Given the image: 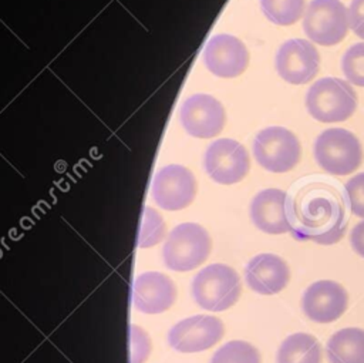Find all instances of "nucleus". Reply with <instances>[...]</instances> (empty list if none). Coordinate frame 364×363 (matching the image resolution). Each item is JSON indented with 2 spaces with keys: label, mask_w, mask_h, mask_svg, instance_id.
Returning a JSON list of instances; mask_svg holds the SVG:
<instances>
[{
  "label": "nucleus",
  "mask_w": 364,
  "mask_h": 363,
  "mask_svg": "<svg viewBox=\"0 0 364 363\" xmlns=\"http://www.w3.org/2000/svg\"><path fill=\"white\" fill-rule=\"evenodd\" d=\"M286 194V215L294 239L333 245L344 236L347 198L337 182L321 175H306L293 182Z\"/></svg>",
  "instance_id": "f257e3e1"
},
{
  "label": "nucleus",
  "mask_w": 364,
  "mask_h": 363,
  "mask_svg": "<svg viewBox=\"0 0 364 363\" xmlns=\"http://www.w3.org/2000/svg\"><path fill=\"white\" fill-rule=\"evenodd\" d=\"M306 107L309 114L320 122H341L354 114L357 94L348 81L324 77L309 88Z\"/></svg>",
  "instance_id": "f03ea898"
},
{
  "label": "nucleus",
  "mask_w": 364,
  "mask_h": 363,
  "mask_svg": "<svg viewBox=\"0 0 364 363\" xmlns=\"http://www.w3.org/2000/svg\"><path fill=\"white\" fill-rule=\"evenodd\" d=\"M212 241L208 231L195 222L175 226L165 239L162 259L168 269L188 272L202 265L209 256Z\"/></svg>",
  "instance_id": "7ed1b4c3"
},
{
  "label": "nucleus",
  "mask_w": 364,
  "mask_h": 363,
  "mask_svg": "<svg viewBox=\"0 0 364 363\" xmlns=\"http://www.w3.org/2000/svg\"><path fill=\"white\" fill-rule=\"evenodd\" d=\"M237 272L225 263H212L200 269L191 283L195 302L206 310L222 312L233 306L240 296Z\"/></svg>",
  "instance_id": "20e7f679"
},
{
  "label": "nucleus",
  "mask_w": 364,
  "mask_h": 363,
  "mask_svg": "<svg viewBox=\"0 0 364 363\" xmlns=\"http://www.w3.org/2000/svg\"><path fill=\"white\" fill-rule=\"evenodd\" d=\"M314 159L330 175H350L363 162L360 140L348 130H324L314 141Z\"/></svg>",
  "instance_id": "39448f33"
},
{
  "label": "nucleus",
  "mask_w": 364,
  "mask_h": 363,
  "mask_svg": "<svg viewBox=\"0 0 364 363\" xmlns=\"http://www.w3.org/2000/svg\"><path fill=\"white\" fill-rule=\"evenodd\" d=\"M253 155L264 169L282 174L293 169L299 164L301 147L290 130L284 127H267L256 134Z\"/></svg>",
  "instance_id": "423d86ee"
},
{
  "label": "nucleus",
  "mask_w": 364,
  "mask_h": 363,
  "mask_svg": "<svg viewBox=\"0 0 364 363\" xmlns=\"http://www.w3.org/2000/svg\"><path fill=\"white\" fill-rule=\"evenodd\" d=\"M350 28L348 10L340 0H311L303 16L306 36L320 46L341 43Z\"/></svg>",
  "instance_id": "0eeeda50"
},
{
  "label": "nucleus",
  "mask_w": 364,
  "mask_h": 363,
  "mask_svg": "<svg viewBox=\"0 0 364 363\" xmlns=\"http://www.w3.org/2000/svg\"><path fill=\"white\" fill-rule=\"evenodd\" d=\"M203 165L208 175L215 182L232 185L247 175L250 158L240 142L229 138H220L208 147Z\"/></svg>",
  "instance_id": "6e6552de"
},
{
  "label": "nucleus",
  "mask_w": 364,
  "mask_h": 363,
  "mask_svg": "<svg viewBox=\"0 0 364 363\" xmlns=\"http://www.w3.org/2000/svg\"><path fill=\"white\" fill-rule=\"evenodd\" d=\"M151 195L162 209H183L195 199L196 179L186 167L178 164L162 167L152 179Z\"/></svg>",
  "instance_id": "1a4fd4ad"
},
{
  "label": "nucleus",
  "mask_w": 364,
  "mask_h": 363,
  "mask_svg": "<svg viewBox=\"0 0 364 363\" xmlns=\"http://www.w3.org/2000/svg\"><path fill=\"white\" fill-rule=\"evenodd\" d=\"M220 319L196 315L179 320L168 332V343L181 353H198L215 346L223 336Z\"/></svg>",
  "instance_id": "9d476101"
},
{
  "label": "nucleus",
  "mask_w": 364,
  "mask_h": 363,
  "mask_svg": "<svg viewBox=\"0 0 364 363\" xmlns=\"http://www.w3.org/2000/svg\"><path fill=\"white\" fill-rule=\"evenodd\" d=\"M320 68V54L311 41L290 38L276 54L277 74L287 83L300 85L311 81Z\"/></svg>",
  "instance_id": "9b49d317"
},
{
  "label": "nucleus",
  "mask_w": 364,
  "mask_h": 363,
  "mask_svg": "<svg viewBox=\"0 0 364 363\" xmlns=\"http://www.w3.org/2000/svg\"><path fill=\"white\" fill-rule=\"evenodd\" d=\"M226 114L219 100L208 94H193L181 107V122L185 131L196 138H213L225 125Z\"/></svg>",
  "instance_id": "f8f14e48"
},
{
  "label": "nucleus",
  "mask_w": 364,
  "mask_h": 363,
  "mask_svg": "<svg viewBox=\"0 0 364 363\" xmlns=\"http://www.w3.org/2000/svg\"><path fill=\"white\" fill-rule=\"evenodd\" d=\"M348 306L347 290L334 280L323 279L311 283L301 296L303 313L313 322L337 320Z\"/></svg>",
  "instance_id": "ddd939ff"
},
{
  "label": "nucleus",
  "mask_w": 364,
  "mask_h": 363,
  "mask_svg": "<svg viewBox=\"0 0 364 363\" xmlns=\"http://www.w3.org/2000/svg\"><path fill=\"white\" fill-rule=\"evenodd\" d=\"M206 68L222 78L240 75L249 64L246 46L232 34H216L208 40L203 50Z\"/></svg>",
  "instance_id": "4468645a"
},
{
  "label": "nucleus",
  "mask_w": 364,
  "mask_h": 363,
  "mask_svg": "<svg viewBox=\"0 0 364 363\" xmlns=\"http://www.w3.org/2000/svg\"><path fill=\"white\" fill-rule=\"evenodd\" d=\"M176 299V286L172 279L161 272H142L134 280V306L148 315L168 310Z\"/></svg>",
  "instance_id": "2eb2a0df"
},
{
  "label": "nucleus",
  "mask_w": 364,
  "mask_h": 363,
  "mask_svg": "<svg viewBox=\"0 0 364 363\" xmlns=\"http://www.w3.org/2000/svg\"><path fill=\"white\" fill-rule=\"evenodd\" d=\"M247 286L260 295L282 292L290 279V269L286 261L274 253H259L245 266Z\"/></svg>",
  "instance_id": "dca6fc26"
},
{
  "label": "nucleus",
  "mask_w": 364,
  "mask_h": 363,
  "mask_svg": "<svg viewBox=\"0 0 364 363\" xmlns=\"http://www.w3.org/2000/svg\"><path fill=\"white\" fill-rule=\"evenodd\" d=\"M286 192L267 188L255 195L250 204V219L255 226L270 235L290 232L286 215Z\"/></svg>",
  "instance_id": "f3484780"
},
{
  "label": "nucleus",
  "mask_w": 364,
  "mask_h": 363,
  "mask_svg": "<svg viewBox=\"0 0 364 363\" xmlns=\"http://www.w3.org/2000/svg\"><path fill=\"white\" fill-rule=\"evenodd\" d=\"M326 354L330 363H364V329L337 330L326 343Z\"/></svg>",
  "instance_id": "a211bd4d"
},
{
  "label": "nucleus",
  "mask_w": 364,
  "mask_h": 363,
  "mask_svg": "<svg viewBox=\"0 0 364 363\" xmlns=\"http://www.w3.org/2000/svg\"><path fill=\"white\" fill-rule=\"evenodd\" d=\"M276 363H321V346L309 333H293L279 346Z\"/></svg>",
  "instance_id": "6ab92c4d"
},
{
  "label": "nucleus",
  "mask_w": 364,
  "mask_h": 363,
  "mask_svg": "<svg viewBox=\"0 0 364 363\" xmlns=\"http://www.w3.org/2000/svg\"><path fill=\"white\" fill-rule=\"evenodd\" d=\"M306 0H260L263 14L277 26H291L304 13Z\"/></svg>",
  "instance_id": "aec40b11"
},
{
  "label": "nucleus",
  "mask_w": 364,
  "mask_h": 363,
  "mask_svg": "<svg viewBox=\"0 0 364 363\" xmlns=\"http://www.w3.org/2000/svg\"><path fill=\"white\" fill-rule=\"evenodd\" d=\"M210 363H262V359L249 342L230 340L213 353Z\"/></svg>",
  "instance_id": "412c9836"
},
{
  "label": "nucleus",
  "mask_w": 364,
  "mask_h": 363,
  "mask_svg": "<svg viewBox=\"0 0 364 363\" xmlns=\"http://www.w3.org/2000/svg\"><path fill=\"white\" fill-rule=\"evenodd\" d=\"M165 222L162 216L151 206H146L142 212L139 235H138V246L149 248L161 242L165 236Z\"/></svg>",
  "instance_id": "4be33fe9"
},
{
  "label": "nucleus",
  "mask_w": 364,
  "mask_h": 363,
  "mask_svg": "<svg viewBox=\"0 0 364 363\" xmlns=\"http://www.w3.org/2000/svg\"><path fill=\"white\" fill-rule=\"evenodd\" d=\"M341 70L350 84L364 87V43L353 44L344 53Z\"/></svg>",
  "instance_id": "5701e85b"
},
{
  "label": "nucleus",
  "mask_w": 364,
  "mask_h": 363,
  "mask_svg": "<svg viewBox=\"0 0 364 363\" xmlns=\"http://www.w3.org/2000/svg\"><path fill=\"white\" fill-rule=\"evenodd\" d=\"M344 192L351 214L364 219V172L350 178L344 185Z\"/></svg>",
  "instance_id": "b1692460"
},
{
  "label": "nucleus",
  "mask_w": 364,
  "mask_h": 363,
  "mask_svg": "<svg viewBox=\"0 0 364 363\" xmlns=\"http://www.w3.org/2000/svg\"><path fill=\"white\" fill-rule=\"evenodd\" d=\"M129 340L131 363H144L151 352L149 336L139 326L131 325Z\"/></svg>",
  "instance_id": "393cba45"
},
{
  "label": "nucleus",
  "mask_w": 364,
  "mask_h": 363,
  "mask_svg": "<svg viewBox=\"0 0 364 363\" xmlns=\"http://www.w3.org/2000/svg\"><path fill=\"white\" fill-rule=\"evenodd\" d=\"M348 20L353 33L364 40V0H353L350 3Z\"/></svg>",
  "instance_id": "a878e982"
},
{
  "label": "nucleus",
  "mask_w": 364,
  "mask_h": 363,
  "mask_svg": "<svg viewBox=\"0 0 364 363\" xmlns=\"http://www.w3.org/2000/svg\"><path fill=\"white\" fill-rule=\"evenodd\" d=\"M350 243L353 251L364 258V221L354 225V228L350 232Z\"/></svg>",
  "instance_id": "bb28decb"
}]
</instances>
